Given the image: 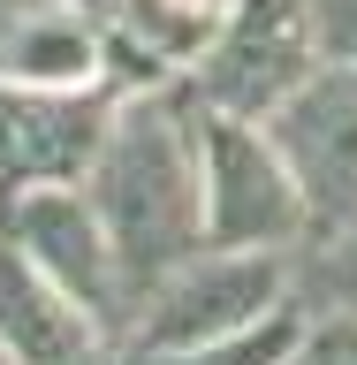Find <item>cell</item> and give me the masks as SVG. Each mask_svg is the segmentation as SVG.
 I'll use <instances>...</instances> for the list:
<instances>
[{
  "instance_id": "6da1fadb",
  "label": "cell",
  "mask_w": 357,
  "mask_h": 365,
  "mask_svg": "<svg viewBox=\"0 0 357 365\" xmlns=\"http://www.w3.org/2000/svg\"><path fill=\"white\" fill-rule=\"evenodd\" d=\"M99 221H107L114 267L130 289V312L190 267L205 244V175H198V99L190 84H160L122 99L107 122V145L84 175Z\"/></svg>"
},
{
  "instance_id": "7a4b0ae2",
  "label": "cell",
  "mask_w": 357,
  "mask_h": 365,
  "mask_svg": "<svg viewBox=\"0 0 357 365\" xmlns=\"http://www.w3.org/2000/svg\"><path fill=\"white\" fill-rule=\"evenodd\" d=\"M289 304H296V251H198L190 267H175L130 312L122 358L251 335V327H267Z\"/></svg>"
},
{
  "instance_id": "3957f363",
  "label": "cell",
  "mask_w": 357,
  "mask_h": 365,
  "mask_svg": "<svg viewBox=\"0 0 357 365\" xmlns=\"http://www.w3.org/2000/svg\"><path fill=\"white\" fill-rule=\"evenodd\" d=\"M198 175H205V244L213 251H304L312 244V205H304L267 122H236V114L198 107Z\"/></svg>"
},
{
  "instance_id": "277c9868",
  "label": "cell",
  "mask_w": 357,
  "mask_h": 365,
  "mask_svg": "<svg viewBox=\"0 0 357 365\" xmlns=\"http://www.w3.org/2000/svg\"><path fill=\"white\" fill-rule=\"evenodd\" d=\"M319 68H327V53H319L312 0H228L213 23V46L198 53V68L182 84L213 114L274 122Z\"/></svg>"
},
{
  "instance_id": "5b68a950",
  "label": "cell",
  "mask_w": 357,
  "mask_h": 365,
  "mask_svg": "<svg viewBox=\"0 0 357 365\" xmlns=\"http://www.w3.org/2000/svg\"><path fill=\"white\" fill-rule=\"evenodd\" d=\"M0 244H16L23 259H31L53 289H68L91 319H107L114 335H130V289H122L107 221H99V205H91L84 182H38V190L0 198Z\"/></svg>"
},
{
  "instance_id": "8992f818",
  "label": "cell",
  "mask_w": 357,
  "mask_h": 365,
  "mask_svg": "<svg viewBox=\"0 0 357 365\" xmlns=\"http://www.w3.org/2000/svg\"><path fill=\"white\" fill-rule=\"evenodd\" d=\"M267 130L289 160L304 205H312V244L357 228V68L327 61Z\"/></svg>"
},
{
  "instance_id": "52a82bcc",
  "label": "cell",
  "mask_w": 357,
  "mask_h": 365,
  "mask_svg": "<svg viewBox=\"0 0 357 365\" xmlns=\"http://www.w3.org/2000/svg\"><path fill=\"white\" fill-rule=\"evenodd\" d=\"M114 107V91H38L0 76V198L38 182H84Z\"/></svg>"
},
{
  "instance_id": "ba28073f",
  "label": "cell",
  "mask_w": 357,
  "mask_h": 365,
  "mask_svg": "<svg viewBox=\"0 0 357 365\" xmlns=\"http://www.w3.org/2000/svg\"><path fill=\"white\" fill-rule=\"evenodd\" d=\"M0 365H130L122 335L0 244Z\"/></svg>"
},
{
  "instance_id": "9c48e42d",
  "label": "cell",
  "mask_w": 357,
  "mask_h": 365,
  "mask_svg": "<svg viewBox=\"0 0 357 365\" xmlns=\"http://www.w3.org/2000/svg\"><path fill=\"white\" fill-rule=\"evenodd\" d=\"M304 342H312V312L289 304V312H274L267 327H251V335L198 342V350H145V358H130V365H289Z\"/></svg>"
},
{
  "instance_id": "30bf717a",
  "label": "cell",
  "mask_w": 357,
  "mask_h": 365,
  "mask_svg": "<svg viewBox=\"0 0 357 365\" xmlns=\"http://www.w3.org/2000/svg\"><path fill=\"white\" fill-rule=\"evenodd\" d=\"M312 23H319V53L335 68H357V0H312Z\"/></svg>"
},
{
  "instance_id": "8fae6325",
  "label": "cell",
  "mask_w": 357,
  "mask_h": 365,
  "mask_svg": "<svg viewBox=\"0 0 357 365\" xmlns=\"http://www.w3.org/2000/svg\"><path fill=\"white\" fill-rule=\"evenodd\" d=\"M61 8H76V0H0V68L16 61V46L38 31V23H53Z\"/></svg>"
},
{
  "instance_id": "7c38bea8",
  "label": "cell",
  "mask_w": 357,
  "mask_h": 365,
  "mask_svg": "<svg viewBox=\"0 0 357 365\" xmlns=\"http://www.w3.org/2000/svg\"><path fill=\"white\" fill-rule=\"evenodd\" d=\"M312 342L335 365H357V319H312Z\"/></svg>"
},
{
  "instance_id": "4fadbf2b",
  "label": "cell",
  "mask_w": 357,
  "mask_h": 365,
  "mask_svg": "<svg viewBox=\"0 0 357 365\" xmlns=\"http://www.w3.org/2000/svg\"><path fill=\"white\" fill-rule=\"evenodd\" d=\"M289 365H335V358H327V350H319V342H304V350H296Z\"/></svg>"
},
{
  "instance_id": "5bb4252c",
  "label": "cell",
  "mask_w": 357,
  "mask_h": 365,
  "mask_svg": "<svg viewBox=\"0 0 357 365\" xmlns=\"http://www.w3.org/2000/svg\"><path fill=\"white\" fill-rule=\"evenodd\" d=\"M213 8H228V0H213Z\"/></svg>"
}]
</instances>
